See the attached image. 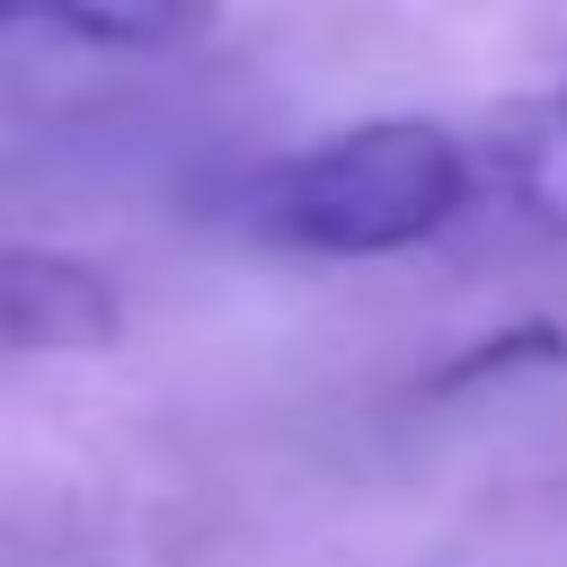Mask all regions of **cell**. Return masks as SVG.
I'll list each match as a JSON object with an SVG mask.
<instances>
[{"label":"cell","mask_w":567,"mask_h":567,"mask_svg":"<svg viewBox=\"0 0 567 567\" xmlns=\"http://www.w3.org/2000/svg\"><path fill=\"white\" fill-rule=\"evenodd\" d=\"M478 195V159L434 115H372L284 151L248 186V230L292 257H399L443 239Z\"/></svg>","instance_id":"obj_1"},{"label":"cell","mask_w":567,"mask_h":567,"mask_svg":"<svg viewBox=\"0 0 567 567\" xmlns=\"http://www.w3.org/2000/svg\"><path fill=\"white\" fill-rule=\"evenodd\" d=\"M124 284L71 248H0V354H106Z\"/></svg>","instance_id":"obj_2"},{"label":"cell","mask_w":567,"mask_h":567,"mask_svg":"<svg viewBox=\"0 0 567 567\" xmlns=\"http://www.w3.org/2000/svg\"><path fill=\"white\" fill-rule=\"evenodd\" d=\"M0 27H44L106 53H168L213 27V0H0Z\"/></svg>","instance_id":"obj_3"},{"label":"cell","mask_w":567,"mask_h":567,"mask_svg":"<svg viewBox=\"0 0 567 567\" xmlns=\"http://www.w3.org/2000/svg\"><path fill=\"white\" fill-rule=\"evenodd\" d=\"M496 177H505V195H514L540 230L567 239V80H558L549 97L514 106V124H505V142H496Z\"/></svg>","instance_id":"obj_4"},{"label":"cell","mask_w":567,"mask_h":567,"mask_svg":"<svg viewBox=\"0 0 567 567\" xmlns=\"http://www.w3.org/2000/svg\"><path fill=\"white\" fill-rule=\"evenodd\" d=\"M558 363H567V328H558V319H505V328L470 337L461 354H443V363L416 381V399H470V390H487V381L558 372Z\"/></svg>","instance_id":"obj_5"}]
</instances>
